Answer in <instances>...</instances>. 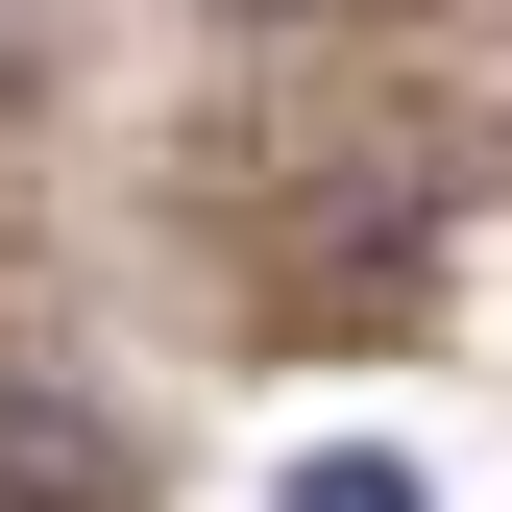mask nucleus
<instances>
[{
	"instance_id": "1",
	"label": "nucleus",
	"mask_w": 512,
	"mask_h": 512,
	"mask_svg": "<svg viewBox=\"0 0 512 512\" xmlns=\"http://www.w3.org/2000/svg\"><path fill=\"white\" fill-rule=\"evenodd\" d=\"M293 512H415V464H391V439H317V464H293Z\"/></svg>"
},
{
	"instance_id": "2",
	"label": "nucleus",
	"mask_w": 512,
	"mask_h": 512,
	"mask_svg": "<svg viewBox=\"0 0 512 512\" xmlns=\"http://www.w3.org/2000/svg\"><path fill=\"white\" fill-rule=\"evenodd\" d=\"M269 25H366V0H269Z\"/></svg>"
}]
</instances>
